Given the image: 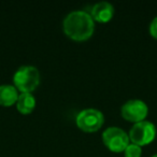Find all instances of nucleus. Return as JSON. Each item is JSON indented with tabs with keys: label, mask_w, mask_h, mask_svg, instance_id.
<instances>
[{
	"label": "nucleus",
	"mask_w": 157,
	"mask_h": 157,
	"mask_svg": "<svg viewBox=\"0 0 157 157\" xmlns=\"http://www.w3.org/2000/svg\"><path fill=\"white\" fill-rule=\"evenodd\" d=\"M63 30L68 38L74 41H85L94 35L95 22L90 12L74 10L63 18Z\"/></svg>",
	"instance_id": "1"
},
{
	"label": "nucleus",
	"mask_w": 157,
	"mask_h": 157,
	"mask_svg": "<svg viewBox=\"0 0 157 157\" xmlns=\"http://www.w3.org/2000/svg\"><path fill=\"white\" fill-rule=\"evenodd\" d=\"M40 84V72L37 67L24 65L13 75V85L21 93H33Z\"/></svg>",
	"instance_id": "2"
},
{
	"label": "nucleus",
	"mask_w": 157,
	"mask_h": 157,
	"mask_svg": "<svg viewBox=\"0 0 157 157\" xmlns=\"http://www.w3.org/2000/svg\"><path fill=\"white\" fill-rule=\"evenodd\" d=\"M105 123V116L102 112L95 108L83 109L78 113L75 117V124L82 131L95 132L102 127Z\"/></svg>",
	"instance_id": "3"
},
{
	"label": "nucleus",
	"mask_w": 157,
	"mask_h": 157,
	"mask_svg": "<svg viewBox=\"0 0 157 157\" xmlns=\"http://www.w3.org/2000/svg\"><path fill=\"white\" fill-rule=\"evenodd\" d=\"M102 142L110 151L115 153L124 152L129 145L130 139L124 129L121 127L111 126L105 129L102 132Z\"/></svg>",
	"instance_id": "4"
},
{
	"label": "nucleus",
	"mask_w": 157,
	"mask_h": 157,
	"mask_svg": "<svg viewBox=\"0 0 157 157\" xmlns=\"http://www.w3.org/2000/svg\"><path fill=\"white\" fill-rule=\"evenodd\" d=\"M156 132V126L154 123L145 120L133 124L129 130L128 136L131 143L143 146L151 143L155 139Z\"/></svg>",
	"instance_id": "5"
},
{
	"label": "nucleus",
	"mask_w": 157,
	"mask_h": 157,
	"mask_svg": "<svg viewBox=\"0 0 157 157\" xmlns=\"http://www.w3.org/2000/svg\"><path fill=\"white\" fill-rule=\"evenodd\" d=\"M148 114V107L141 99H130L127 100L121 108V115L124 120L136 123L145 121Z\"/></svg>",
	"instance_id": "6"
},
{
	"label": "nucleus",
	"mask_w": 157,
	"mask_h": 157,
	"mask_svg": "<svg viewBox=\"0 0 157 157\" xmlns=\"http://www.w3.org/2000/svg\"><path fill=\"white\" fill-rule=\"evenodd\" d=\"M90 14L94 22L108 23L114 15V7L109 1H99L92 7Z\"/></svg>",
	"instance_id": "7"
},
{
	"label": "nucleus",
	"mask_w": 157,
	"mask_h": 157,
	"mask_svg": "<svg viewBox=\"0 0 157 157\" xmlns=\"http://www.w3.org/2000/svg\"><path fill=\"white\" fill-rule=\"evenodd\" d=\"M20 96L16 87L11 84H2L0 85V105L11 107L15 105Z\"/></svg>",
	"instance_id": "8"
},
{
	"label": "nucleus",
	"mask_w": 157,
	"mask_h": 157,
	"mask_svg": "<svg viewBox=\"0 0 157 157\" xmlns=\"http://www.w3.org/2000/svg\"><path fill=\"white\" fill-rule=\"evenodd\" d=\"M15 105L20 113L30 114L36 108V98L30 93H21Z\"/></svg>",
	"instance_id": "9"
},
{
	"label": "nucleus",
	"mask_w": 157,
	"mask_h": 157,
	"mask_svg": "<svg viewBox=\"0 0 157 157\" xmlns=\"http://www.w3.org/2000/svg\"><path fill=\"white\" fill-rule=\"evenodd\" d=\"M141 154H142L141 146L133 143H129V145L124 151L125 157H141Z\"/></svg>",
	"instance_id": "10"
},
{
	"label": "nucleus",
	"mask_w": 157,
	"mask_h": 157,
	"mask_svg": "<svg viewBox=\"0 0 157 157\" xmlns=\"http://www.w3.org/2000/svg\"><path fill=\"white\" fill-rule=\"evenodd\" d=\"M150 33L153 38L157 40V16H155L150 24Z\"/></svg>",
	"instance_id": "11"
},
{
	"label": "nucleus",
	"mask_w": 157,
	"mask_h": 157,
	"mask_svg": "<svg viewBox=\"0 0 157 157\" xmlns=\"http://www.w3.org/2000/svg\"><path fill=\"white\" fill-rule=\"evenodd\" d=\"M151 157H157V153H156V154H153V155H152V156H151Z\"/></svg>",
	"instance_id": "12"
}]
</instances>
